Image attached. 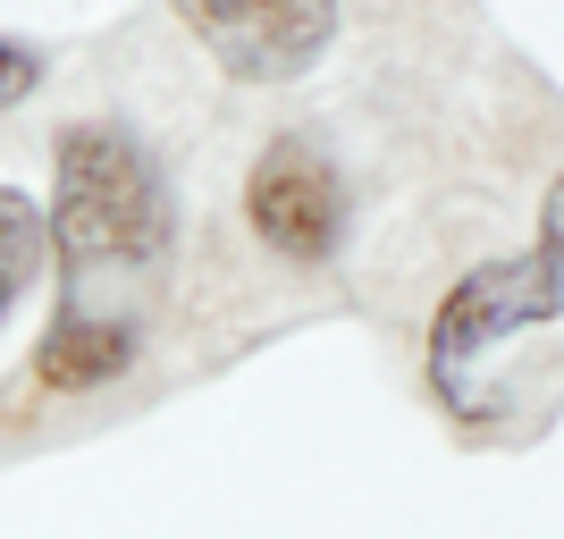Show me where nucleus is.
<instances>
[{"instance_id": "f257e3e1", "label": "nucleus", "mask_w": 564, "mask_h": 539, "mask_svg": "<svg viewBox=\"0 0 564 539\" xmlns=\"http://www.w3.org/2000/svg\"><path fill=\"white\" fill-rule=\"evenodd\" d=\"M51 245L68 270H110V261H161L169 254V186L135 136L101 118L68 127L51 143Z\"/></svg>"}, {"instance_id": "423d86ee", "label": "nucleus", "mask_w": 564, "mask_h": 539, "mask_svg": "<svg viewBox=\"0 0 564 539\" xmlns=\"http://www.w3.org/2000/svg\"><path fill=\"white\" fill-rule=\"evenodd\" d=\"M43 245H51V228H43V212H34V194L0 186V321H9V312H18V295L34 287Z\"/></svg>"}, {"instance_id": "6e6552de", "label": "nucleus", "mask_w": 564, "mask_h": 539, "mask_svg": "<svg viewBox=\"0 0 564 539\" xmlns=\"http://www.w3.org/2000/svg\"><path fill=\"white\" fill-rule=\"evenodd\" d=\"M540 254L564 270V177L547 186V203H540Z\"/></svg>"}, {"instance_id": "39448f33", "label": "nucleus", "mask_w": 564, "mask_h": 539, "mask_svg": "<svg viewBox=\"0 0 564 539\" xmlns=\"http://www.w3.org/2000/svg\"><path fill=\"white\" fill-rule=\"evenodd\" d=\"M135 363V328L127 321H94V312H59L43 328V346H34V371L51 388H101Z\"/></svg>"}, {"instance_id": "0eeeda50", "label": "nucleus", "mask_w": 564, "mask_h": 539, "mask_svg": "<svg viewBox=\"0 0 564 539\" xmlns=\"http://www.w3.org/2000/svg\"><path fill=\"white\" fill-rule=\"evenodd\" d=\"M34 85H43V60H34L25 43H0V110H9V101H25Z\"/></svg>"}, {"instance_id": "20e7f679", "label": "nucleus", "mask_w": 564, "mask_h": 539, "mask_svg": "<svg viewBox=\"0 0 564 539\" xmlns=\"http://www.w3.org/2000/svg\"><path fill=\"white\" fill-rule=\"evenodd\" d=\"M245 212H253V228H261L270 254H286V261H329L337 236H346V186H337V169L321 161L304 136H279L253 161Z\"/></svg>"}, {"instance_id": "f03ea898", "label": "nucleus", "mask_w": 564, "mask_h": 539, "mask_svg": "<svg viewBox=\"0 0 564 539\" xmlns=\"http://www.w3.org/2000/svg\"><path fill=\"white\" fill-rule=\"evenodd\" d=\"M564 312V270L547 254H506V261H480L447 287V304L430 321V388L464 413L471 405V363H489L506 337L540 328Z\"/></svg>"}, {"instance_id": "7ed1b4c3", "label": "nucleus", "mask_w": 564, "mask_h": 539, "mask_svg": "<svg viewBox=\"0 0 564 539\" xmlns=\"http://www.w3.org/2000/svg\"><path fill=\"white\" fill-rule=\"evenodd\" d=\"M177 18L236 85H295L337 43V0H177Z\"/></svg>"}]
</instances>
